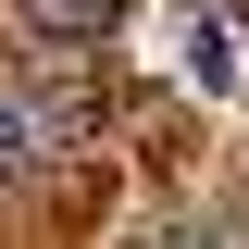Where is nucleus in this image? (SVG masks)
Here are the masks:
<instances>
[{"mask_svg": "<svg viewBox=\"0 0 249 249\" xmlns=\"http://www.w3.org/2000/svg\"><path fill=\"white\" fill-rule=\"evenodd\" d=\"M13 13H25L37 37H100V25L124 13V0H13Z\"/></svg>", "mask_w": 249, "mask_h": 249, "instance_id": "f257e3e1", "label": "nucleus"}, {"mask_svg": "<svg viewBox=\"0 0 249 249\" xmlns=\"http://www.w3.org/2000/svg\"><path fill=\"white\" fill-rule=\"evenodd\" d=\"M25 175H37V137H25V112L0 100V187H25Z\"/></svg>", "mask_w": 249, "mask_h": 249, "instance_id": "f03ea898", "label": "nucleus"}, {"mask_svg": "<svg viewBox=\"0 0 249 249\" xmlns=\"http://www.w3.org/2000/svg\"><path fill=\"white\" fill-rule=\"evenodd\" d=\"M150 249H224V237H212V224H175V237H150Z\"/></svg>", "mask_w": 249, "mask_h": 249, "instance_id": "7ed1b4c3", "label": "nucleus"}]
</instances>
